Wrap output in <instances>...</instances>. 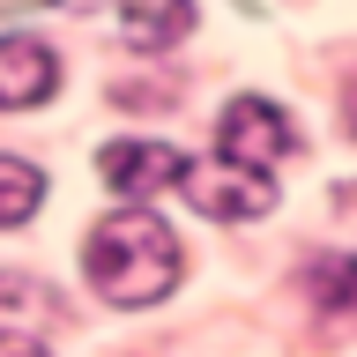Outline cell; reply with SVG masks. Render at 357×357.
I'll return each instance as SVG.
<instances>
[{"label": "cell", "instance_id": "6da1fadb", "mask_svg": "<svg viewBox=\"0 0 357 357\" xmlns=\"http://www.w3.org/2000/svg\"><path fill=\"white\" fill-rule=\"evenodd\" d=\"M82 268L112 305H156L178 283V238H172V223L149 216V208H119V216H105L89 231Z\"/></svg>", "mask_w": 357, "mask_h": 357}, {"label": "cell", "instance_id": "7a4b0ae2", "mask_svg": "<svg viewBox=\"0 0 357 357\" xmlns=\"http://www.w3.org/2000/svg\"><path fill=\"white\" fill-rule=\"evenodd\" d=\"M178 194L194 201L201 216H216V223H245V216H268L275 208V178L245 172L231 156H208V164H186L178 172Z\"/></svg>", "mask_w": 357, "mask_h": 357}, {"label": "cell", "instance_id": "3957f363", "mask_svg": "<svg viewBox=\"0 0 357 357\" xmlns=\"http://www.w3.org/2000/svg\"><path fill=\"white\" fill-rule=\"evenodd\" d=\"M216 149L245 172H275L290 149H298V127H290L283 105H268V97H231L216 119Z\"/></svg>", "mask_w": 357, "mask_h": 357}, {"label": "cell", "instance_id": "277c9868", "mask_svg": "<svg viewBox=\"0 0 357 357\" xmlns=\"http://www.w3.org/2000/svg\"><path fill=\"white\" fill-rule=\"evenodd\" d=\"M97 164H105V186L127 194V201L164 194V186H178V172H186V156H178L172 142H112Z\"/></svg>", "mask_w": 357, "mask_h": 357}, {"label": "cell", "instance_id": "5b68a950", "mask_svg": "<svg viewBox=\"0 0 357 357\" xmlns=\"http://www.w3.org/2000/svg\"><path fill=\"white\" fill-rule=\"evenodd\" d=\"M52 89H60V60H52V45H38V38H0V112L45 105Z\"/></svg>", "mask_w": 357, "mask_h": 357}, {"label": "cell", "instance_id": "8992f818", "mask_svg": "<svg viewBox=\"0 0 357 357\" xmlns=\"http://www.w3.org/2000/svg\"><path fill=\"white\" fill-rule=\"evenodd\" d=\"M119 30L134 52H164L194 30V0H119Z\"/></svg>", "mask_w": 357, "mask_h": 357}, {"label": "cell", "instance_id": "52a82bcc", "mask_svg": "<svg viewBox=\"0 0 357 357\" xmlns=\"http://www.w3.org/2000/svg\"><path fill=\"white\" fill-rule=\"evenodd\" d=\"M305 298L320 312H357V253H320V261H305Z\"/></svg>", "mask_w": 357, "mask_h": 357}, {"label": "cell", "instance_id": "ba28073f", "mask_svg": "<svg viewBox=\"0 0 357 357\" xmlns=\"http://www.w3.org/2000/svg\"><path fill=\"white\" fill-rule=\"evenodd\" d=\"M52 312H60V298H52L45 283H30V275H0V328H8V335H38Z\"/></svg>", "mask_w": 357, "mask_h": 357}, {"label": "cell", "instance_id": "9c48e42d", "mask_svg": "<svg viewBox=\"0 0 357 357\" xmlns=\"http://www.w3.org/2000/svg\"><path fill=\"white\" fill-rule=\"evenodd\" d=\"M38 201H45L38 164H22V156H0V231L30 223V216H38Z\"/></svg>", "mask_w": 357, "mask_h": 357}, {"label": "cell", "instance_id": "30bf717a", "mask_svg": "<svg viewBox=\"0 0 357 357\" xmlns=\"http://www.w3.org/2000/svg\"><path fill=\"white\" fill-rule=\"evenodd\" d=\"M0 357H45V342H38V335H8V328H0Z\"/></svg>", "mask_w": 357, "mask_h": 357}, {"label": "cell", "instance_id": "8fae6325", "mask_svg": "<svg viewBox=\"0 0 357 357\" xmlns=\"http://www.w3.org/2000/svg\"><path fill=\"white\" fill-rule=\"evenodd\" d=\"M350 134H357V82H350Z\"/></svg>", "mask_w": 357, "mask_h": 357}, {"label": "cell", "instance_id": "7c38bea8", "mask_svg": "<svg viewBox=\"0 0 357 357\" xmlns=\"http://www.w3.org/2000/svg\"><path fill=\"white\" fill-rule=\"evenodd\" d=\"M45 8H60V0H45Z\"/></svg>", "mask_w": 357, "mask_h": 357}]
</instances>
